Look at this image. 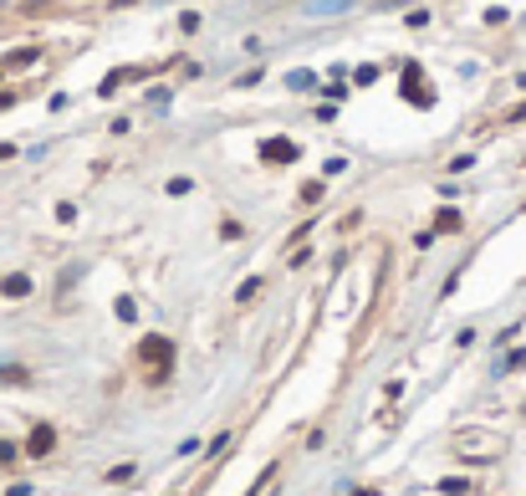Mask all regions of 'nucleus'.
Returning <instances> with one entry per match:
<instances>
[{"mask_svg": "<svg viewBox=\"0 0 526 496\" xmlns=\"http://www.w3.org/2000/svg\"><path fill=\"white\" fill-rule=\"evenodd\" d=\"M138 358L148 363V379L159 384V379L169 374V363H174V343H169V338H159V333H153V338H143V343H138Z\"/></svg>", "mask_w": 526, "mask_h": 496, "instance_id": "f257e3e1", "label": "nucleus"}, {"mask_svg": "<svg viewBox=\"0 0 526 496\" xmlns=\"http://www.w3.org/2000/svg\"><path fill=\"white\" fill-rule=\"evenodd\" d=\"M404 102H414V107H434V88H429V77L419 72V67H414V61H409V67H404Z\"/></svg>", "mask_w": 526, "mask_h": 496, "instance_id": "f03ea898", "label": "nucleus"}, {"mask_svg": "<svg viewBox=\"0 0 526 496\" xmlns=\"http://www.w3.org/2000/svg\"><path fill=\"white\" fill-rule=\"evenodd\" d=\"M297 159H301L297 138H266L261 143V164H297Z\"/></svg>", "mask_w": 526, "mask_h": 496, "instance_id": "7ed1b4c3", "label": "nucleus"}, {"mask_svg": "<svg viewBox=\"0 0 526 496\" xmlns=\"http://www.w3.org/2000/svg\"><path fill=\"white\" fill-rule=\"evenodd\" d=\"M52 450H56V430L52 425H36L31 440H26V456H52Z\"/></svg>", "mask_w": 526, "mask_h": 496, "instance_id": "20e7f679", "label": "nucleus"}, {"mask_svg": "<svg viewBox=\"0 0 526 496\" xmlns=\"http://www.w3.org/2000/svg\"><path fill=\"white\" fill-rule=\"evenodd\" d=\"M0 292H6V297H31V276L26 271H11L6 282H0Z\"/></svg>", "mask_w": 526, "mask_h": 496, "instance_id": "39448f33", "label": "nucleus"}, {"mask_svg": "<svg viewBox=\"0 0 526 496\" xmlns=\"http://www.w3.org/2000/svg\"><path fill=\"white\" fill-rule=\"evenodd\" d=\"M460 225H465V215H460V210H440V215H434V230H440V235H450V230H460Z\"/></svg>", "mask_w": 526, "mask_h": 496, "instance_id": "423d86ee", "label": "nucleus"}, {"mask_svg": "<svg viewBox=\"0 0 526 496\" xmlns=\"http://www.w3.org/2000/svg\"><path fill=\"white\" fill-rule=\"evenodd\" d=\"M440 491H445V496H470V481H465V476H445Z\"/></svg>", "mask_w": 526, "mask_h": 496, "instance_id": "0eeeda50", "label": "nucleus"}, {"mask_svg": "<svg viewBox=\"0 0 526 496\" xmlns=\"http://www.w3.org/2000/svg\"><path fill=\"white\" fill-rule=\"evenodd\" d=\"M113 312H118L123 322H133V317H138V307H133V297H118V302H113Z\"/></svg>", "mask_w": 526, "mask_h": 496, "instance_id": "6e6552de", "label": "nucleus"}, {"mask_svg": "<svg viewBox=\"0 0 526 496\" xmlns=\"http://www.w3.org/2000/svg\"><path fill=\"white\" fill-rule=\"evenodd\" d=\"M31 374L26 369H16V363H11V369H6V363H0V384H26Z\"/></svg>", "mask_w": 526, "mask_h": 496, "instance_id": "1a4fd4ad", "label": "nucleus"}, {"mask_svg": "<svg viewBox=\"0 0 526 496\" xmlns=\"http://www.w3.org/2000/svg\"><path fill=\"white\" fill-rule=\"evenodd\" d=\"M353 82H358V88H368V82H378V67H373V61H363V67L353 72Z\"/></svg>", "mask_w": 526, "mask_h": 496, "instance_id": "9d476101", "label": "nucleus"}, {"mask_svg": "<svg viewBox=\"0 0 526 496\" xmlns=\"http://www.w3.org/2000/svg\"><path fill=\"white\" fill-rule=\"evenodd\" d=\"M342 169H347V159H342V154H333V159H327V164H322V175H327V179H337V175H342Z\"/></svg>", "mask_w": 526, "mask_h": 496, "instance_id": "9b49d317", "label": "nucleus"}, {"mask_svg": "<svg viewBox=\"0 0 526 496\" xmlns=\"http://www.w3.org/2000/svg\"><path fill=\"white\" fill-rule=\"evenodd\" d=\"M107 481H113V486H118V481H133V466H128V461L113 466V471H107Z\"/></svg>", "mask_w": 526, "mask_h": 496, "instance_id": "f8f14e48", "label": "nucleus"}, {"mask_svg": "<svg viewBox=\"0 0 526 496\" xmlns=\"http://www.w3.org/2000/svg\"><path fill=\"white\" fill-rule=\"evenodd\" d=\"M31 61H36V47H26V52H16V57L6 61V67H31Z\"/></svg>", "mask_w": 526, "mask_h": 496, "instance_id": "ddd939ff", "label": "nucleus"}, {"mask_svg": "<svg viewBox=\"0 0 526 496\" xmlns=\"http://www.w3.org/2000/svg\"><path fill=\"white\" fill-rule=\"evenodd\" d=\"M287 88H297V93H306V88H312V72H292V77H287Z\"/></svg>", "mask_w": 526, "mask_h": 496, "instance_id": "4468645a", "label": "nucleus"}, {"mask_svg": "<svg viewBox=\"0 0 526 496\" xmlns=\"http://www.w3.org/2000/svg\"><path fill=\"white\" fill-rule=\"evenodd\" d=\"M301 200H306V205H317V200H322V179H312V184H301Z\"/></svg>", "mask_w": 526, "mask_h": 496, "instance_id": "2eb2a0df", "label": "nucleus"}, {"mask_svg": "<svg viewBox=\"0 0 526 496\" xmlns=\"http://www.w3.org/2000/svg\"><path fill=\"white\" fill-rule=\"evenodd\" d=\"M501 369H506V374H511V369H526V348H516V353H506V363H501Z\"/></svg>", "mask_w": 526, "mask_h": 496, "instance_id": "dca6fc26", "label": "nucleus"}, {"mask_svg": "<svg viewBox=\"0 0 526 496\" xmlns=\"http://www.w3.org/2000/svg\"><path fill=\"white\" fill-rule=\"evenodd\" d=\"M256 292H261V276H251V282H240V292H235V297H240V302H251Z\"/></svg>", "mask_w": 526, "mask_h": 496, "instance_id": "f3484780", "label": "nucleus"}, {"mask_svg": "<svg viewBox=\"0 0 526 496\" xmlns=\"http://www.w3.org/2000/svg\"><path fill=\"white\" fill-rule=\"evenodd\" d=\"M20 456V445H11V440H0V466H11Z\"/></svg>", "mask_w": 526, "mask_h": 496, "instance_id": "a211bd4d", "label": "nucleus"}, {"mask_svg": "<svg viewBox=\"0 0 526 496\" xmlns=\"http://www.w3.org/2000/svg\"><path fill=\"white\" fill-rule=\"evenodd\" d=\"M317 11H347V0H317Z\"/></svg>", "mask_w": 526, "mask_h": 496, "instance_id": "6ab92c4d", "label": "nucleus"}, {"mask_svg": "<svg viewBox=\"0 0 526 496\" xmlns=\"http://www.w3.org/2000/svg\"><path fill=\"white\" fill-rule=\"evenodd\" d=\"M506 118H511V123H521V118H526V102H521V107H511V113H506Z\"/></svg>", "mask_w": 526, "mask_h": 496, "instance_id": "aec40b11", "label": "nucleus"}]
</instances>
